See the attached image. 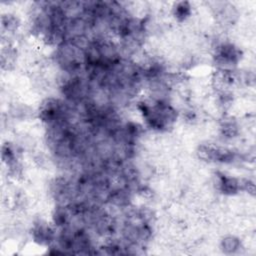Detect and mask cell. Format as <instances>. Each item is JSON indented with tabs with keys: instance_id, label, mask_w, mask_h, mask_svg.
I'll use <instances>...</instances> for the list:
<instances>
[{
	"instance_id": "obj_3",
	"label": "cell",
	"mask_w": 256,
	"mask_h": 256,
	"mask_svg": "<svg viewBox=\"0 0 256 256\" xmlns=\"http://www.w3.org/2000/svg\"><path fill=\"white\" fill-rule=\"evenodd\" d=\"M219 248L225 254H235L244 248V246L238 236L227 234L221 238Z\"/></svg>"
},
{
	"instance_id": "obj_1",
	"label": "cell",
	"mask_w": 256,
	"mask_h": 256,
	"mask_svg": "<svg viewBox=\"0 0 256 256\" xmlns=\"http://www.w3.org/2000/svg\"><path fill=\"white\" fill-rule=\"evenodd\" d=\"M213 186L220 194L233 197L241 192L240 178L234 177L224 172H216L213 177Z\"/></svg>"
},
{
	"instance_id": "obj_2",
	"label": "cell",
	"mask_w": 256,
	"mask_h": 256,
	"mask_svg": "<svg viewBox=\"0 0 256 256\" xmlns=\"http://www.w3.org/2000/svg\"><path fill=\"white\" fill-rule=\"evenodd\" d=\"M171 15L177 23H185L193 15V6L188 1L175 2L171 7Z\"/></svg>"
}]
</instances>
